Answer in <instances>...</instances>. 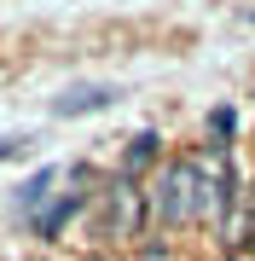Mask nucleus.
I'll list each match as a JSON object with an SVG mask.
<instances>
[{
	"mask_svg": "<svg viewBox=\"0 0 255 261\" xmlns=\"http://www.w3.org/2000/svg\"><path fill=\"white\" fill-rule=\"evenodd\" d=\"M151 209H157L168 226L191 221V215H203V174H197V157H191V163H168V174L157 180Z\"/></svg>",
	"mask_w": 255,
	"mask_h": 261,
	"instance_id": "f257e3e1",
	"label": "nucleus"
},
{
	"mask_svg": "<svg viewBox=\"0 0 255 261\" xmlns=\"http://www.w3.org/2000/svg\"><path fill=\"white\" fill-rule=\"evenodd\" d=\"M139 221H145V197L133 192V186H116L110 203H104V232L133 238V232H139Z\"/></svg>",
	"mask_w": 255,
	"mask_h": 261,
	"instance_id": "f03ea898",
	"label": "nucleus"
},
{
	"mask_svg": "<svg viewBox=\"0 0 255 261\" xmlns=\"http://www.w3.org/2000/svg\"><path fill=\"white\" fill-rule=\"evenodd\" d=\"M110 99H116V87H70L52 111H58V116H87V111H104Z\"/></svg>",
	"mask_w": 255,
	"mask_h": 261,
	"instance_id": "7ed1b4c3",
	"label": "nucleus"
},
{
	"mask_svg": "<svg viewBox=\"0 0 255 261\" xmlns=\"http://www.w3.org/2000/svg\"><path fill=\"white\" fill-rule=\"evenodd\" d=\"M76 209H81V197H76V192H64V197H58V203H52L47 215H41V221H35V226H41V232H47V238H52V232H58V226H64V221H70V215H76Z\"/></svg>",
	"mask_w": 255,
	"mask_h": 261,
	"instance_id": "20e7f679",
	"label": "nucleus"
},
{
	"mask_svg": "<svg viewBox=\"0 0 255 261\" xmlns=\"http://www.w3.org/2000/svg\"><path fill=\"white\" fill-rule=\"evenodd\" d=\"M47 186H52V168H41V174H29V186L18 192V209H23V215H35V209H41V197H47Z\"/></svg>",
	"mask_w": 255,
	"mask_h": 261,
	"instance_id": "39448f33",
	"label": "nucleus"
},
{
	"mask_svg": "<svg viewBox=\"0 0 255 261\" xmlns=\"http://www.w3.org/2000/svg\"><path fill=\"white\" fill-rule=\"evenodd\" d=\"M151 157H157V134H139V140L128 145V168H145Z\"/></svg>",
	"mask_w": 255,
	"mask_h": 261,
	"instance_id": "423d86ee",
	"label": "nucleus"
},
{
	"mask_svg": "<svg viewBox=\"0 0 255 261\" xmlns=\"http://www.w3.org/2000/svg\"><path fill=\"white\" fill-rule=\"evenodd\" d=\"M12 151H18V140H0V163H6V157H12Z\"/></svg>",
	"mask_w": 255,
	"mask_h": 261,
	"instance_id": "0eeeda50",
	"label": "nucleus"
},
{
	"mask_svg": "<svg viewBox=\"0 0 255 261\" xmlns=\"http://www.w3.org/2000/svg\"><path fill=\"white\" fill-rule=\"evenodd\" d=\"M249 215H255V192H249Z\"/></svg>",
	"mask_w": 255,
	"mask_h": 261,
	"instance_id": "6e6552de",
	"label": "nucleus"
},
{
	"mask_svg": "<svg viewBox=\"0 0 255 261\" xmlns=\"http://www.w3.org/2000/svg\"><path fill=\"white\" fill-rule=\"evenodd\" d=\"M99 261H104V255H99Z\"/></svg>",
	"mask_w": 255,
	"mask_h": 261,
	"instance_id": "1a4fd4ad",
	"label": "nucleus"
}]
</instances>
